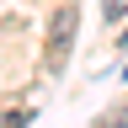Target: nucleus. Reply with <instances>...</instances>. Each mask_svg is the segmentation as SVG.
I'll use <instances>...</instances> for the list:
<instances>
[{
	"instance_id": "nucleus-1",
	"label": "nucleus",
	"mask_w": 128,
	"mask_h": 128,
	"mask_svg": "<svg viewBox=\"0 0 128 128\" xmlns=\"http://www.w3.org/2000/svg\"><path fill=\"white\" fill-rule=\"evenodd\" d=\"M102 11H107V22H118V16H128V0H102Z\"/></svg>"
}]
</instances>
